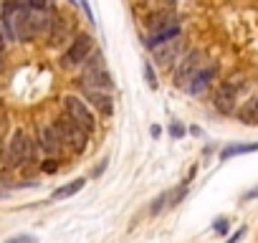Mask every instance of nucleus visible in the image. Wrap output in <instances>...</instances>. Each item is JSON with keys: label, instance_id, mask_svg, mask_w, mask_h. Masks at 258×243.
Here are the masks:
<instances>
[{"label": "nucleus", "instance_id": "obj_15", "mask_svg": "<svg viewBox=\"0 0 258 243\" xmlns=\"http://www.w3.org/2000/svg\"><path fill=\"white\" fill-rule=\"evenodd\" d=\"M142 71H145L147 86H150V89H157V74H155V69H152V64H150V61H145V64H142Z\"/></svg>", "mask_w": 258, "mask_h": 243}, {"label": "nucleus", "instance_id": "obj_25", "mask_svg": "<svg viewBox=\"0 0 258 243\" xmlns=\"http://www.w3.org/2000/svg\"><path fill=\"white\" fill-rule=\"evenodd\" d=\"M0 69H3V53H0Z\"/></svg>", "mask_w": 258, "mask_h": 243}, {"label": "nucleus", "instance_id": "obj_4", "mask_svg": "<svg viewBox=\"0 0 258 243\" xmlns=\"http://www.w3.org/2000/svg\"><path fill=\"white\" fill-rule=\"evenodd\" d=\"M91 51H94V38H91L89 33H79V36L74 38V43L69 46V51L61 56V64H63L66 69L79 66V64H84V61L91 56Z\"/></svg>", "mask_w": 258, "mask_h": 243}, {"label": "nucleus", "instance_id": "obj_14", "mask_svg": "<svg viewBox=\"0 0 258 243\" xmlns=\"http://www.w3.org/2000/svg\"><path fill=\"white\" fill-rule=\"evenodd\" d=\"M167 193V208H175L177 203H182V198L187 195V183H182V185H177V188H172V190H165Z\"/></svg>", "mask_w": 258, "mask_h": 243}, {"label": "nucleus", "instance_id": "obj_17", "mask_svg": "<svg viewBox=\"0 0 258 243\" xmlns=\"http://www.w3.org/2000/svg\"><path fill=\"white\" fill-rule=\"evenodd\" d=\"M170 135L175 140H180V137H185V127L180 125V122H172V125H170Z\"/></svg>", "mask_w": 258, "mask_h": 243}, {"label": "nucleus", "instance_id": "obj_18", "mask_svg": "<svg viewBox=\"0 0 258 243\" xmlns=\"http://www.w3.org/2000/svg\"><path fill=\"white\" fill-rule=\"evenodd\" d=\"M41 170H43V172H48V175H53V172L58 170V162H56L53 157H48V160H46V162L41 165Z\"/></svg>", "mask_w": 258, "mask_h": 243}, {"label": "nucleus", "instance_id": "obj_22", "mask_svg": "<svg viewBox=\"0 0 258 243\" xmlns=\"http://www.w3.org/2000/svg\"><path fill=\"white\" fill-rule=\"evenodd\" d=\"M243 235H245V228H238V230H235V233H233V235H230V238L225 240V243H238V240H240Z\"/></svg>", "mask_w": 258, "mask_h": 243}, {"label": "nucleus", "instance_id": "obj_27", "mask_svg": "<svg viewBox=\"0 0 258 243\" xmlns=\"http://www.w3.org/2000/svg\"><path fill=\"white\" fill-rule=\"evenodd\" d=\"M0 195H3V193H0Z\"/></svg>", "mask_w": 258, "mask_h": 243}, {"label": "nucleus", "instance_id": "obj_16", "mask_svg": "<svg viewBox=\"0 0 258 243\" xmlns=\"http://www.w3.org/2000/svg\"><path fill=\"white\" fill-rule=\"evenodd\" d=\"M6 243H38V238H36V235H31V233H18V235L6 238Z\"/></svg>", "mask_w": 258, "mask_h": 243}, {"label": "nucleus", "instance_id": "obj_19", "mask_svg": "<svg viewBox=\"0 0 258 243\" xmlns=\"http://www.w3.org/2000/svg\"><path fill=\"white\" fill-rule=\"evenodd\" d=\"M76 3L81 6V11H84L86 21H94V13H91V6H89V0H76Z\"/></svg>", "mask_w": 258, "mask_h": 243}, {"label": "nucleus", "instance_id": "obj_1", "mask_svg": "<svg viewBox=\"0 0 258 243\" xmlns=\"http://www.w3.org/2000/svg\"><path fill=\"white\" fill-rule=\"evenodd\" d=\"M33 160V142L23 130H16L8 142V165L11 167H26Z\"/></svg>", "mask_w": 258, "mask_h": 243}, {"label": "nucleus", "instance_id": "obj_24", "mask_svg": "<svg viewBox=\"0 0 258 243\" xmlns=\"http://www.w3.org/2000/svg\"><path fill=\"white\" fill-rule=\"evenodd\" d=\"M0 48H3V33H0Z\"/></svg>", "mask_w": 258, "mask_h": 243}, {"label": "nucleus", "instance_id": "obj_3", "mask_svg": "<svg viewBox=\"0 0 258 243\" xmlns=\"http://www.w3.org/2000/svg\"><path fill=\"white\" fill-rule=\"evenodd\" d=\"M56 125V130H58V135H61V142L63 145H69L74 152H84L86 150V142H89V132L86 130H81L76 122H71V119H58V122H53Z\"/></svg>", "mask_w": 258, "mask_h": 243}, {"label": "nucleus", "instance_id": "obj_9", "mask_svg": "<svg viewBox=\"0 0 258 243\" xmlns=\"http://www.w3.org/2000/svg\"><path fill=\"white\" fill-rule=\"evenodd\" d=\"M215 74H218V66H215V64H208V66H203V69L195 74V79L190 81L187 91H190L192 96H200V94H205V91H208V86H210V81L215 79Z\"/></svg>", "mask_w": 258, "mask_h": 243}, {"label": "nucleus", "instance_id": "obj_10", "mask_svg": "<svg viewBox=\"0 0 258 243\" xmlns=\"http://www.w3.org/2000/svg\"><path fill=\"white\" fill-rule=\"evenodd\" d=\"M235 96H238V86L233 81H225L215 94V109L223 111V114H230L233 106H235Z\"/></svg>", "mask_w": 258, "mask_h": 243}, {"label": "nucleus", "instance_id": "obj_11", "mask_svg": "<svg viewBox=\"0 0 258 243\" xmlns=\"http://www.w3.org/2000/svg\"><path fill=\"white\" fill-rule=\"evenodd\" d=\"M86 99L91 101V106L101 116H111L114 114V104H111V96L106 91H86Z\"/></svg>", "mask_w": 258, "mask_h": 243}, {"label": "nucleus", "instance_id": "obj_8", "mask_svg": "<svg viewBox=\"0 0 258 243\" xmlns=\"http://www.w3.org/2000/svg\"><path fill=\"white\" fill-rule=\"evenodd\" d=\"M38 145H41V150L46 152V155H56V152H61V147H63V142H61V135H58V130H56V125H43V127H38Z\"/></svg>", "mask_w": 258, "mask_h": 243}, {"label": "nucleus", "instance_id": "obj_5", "mask_svg": "<svg viewBox=\"0 0 258 243\" xmlns=\"http://www.w3.org/2000/svg\"><path fill=\"white\" fill-rule=\"evenodd\" d=\"M200 69H203V53H200V51H190V53L180 61V66H177V71H175V84L182 86V89H187L190 81L195 79V74H198Z\"/></svg>", "mask_w": 258, "mask_h": 243}, {"label": "nucleus", "instance_id": "obj_20", "mask_svg": "<svg viewBox=\"0 0 258 243\" xmlns=\"http://www.w3.org/2000/svg\"><path fill=\"white\" fill-rule=\"evenodd\" d=\"M213 228H215V233H220V235H223V233H228V220H225V218H218Z\"/></svg>", "mask_w": 258, "mask_h": 243}, {"label": "nucleus", "instance_id": "obj_21", "mask_svg": "<svg viewBox=\"0 0 258 243\" xmlns=\"http://www.w3.org/2000/svg\"><path fill=\"white\" fill-rule=\"evenodd\" d=\"M253 198H258V185H255V188H250V190H245L240 200H243V203H248V200H253Z\"/></svg>", "mask_w": 258, "mask_h": 243}, {"label": "nucleus", "instance_id": "obj_7", "mask_svg": "<svg viewBox=\"0 0 258 243\" xmlns=\"http://www.w3.org/2000/svg\"><path fill=\"white\" fill-rule=\"evenodd\" d=\"M182 51H185V41L177 36V38H172V41H167V43L157 46L152 53H155V61H157V66L167 69V66H172V64H177V61H180Z\"/></svg>", "mask_w": 258, "mask_h": 243}, {"label": "nucleus", "instance_id": "obj_12", "mask_svg": "<svg viewBox=\"0 0 258 243\" xmlns=\"http://www.w3.org/2000/svg\"><path fill=\"white\" fill-rule=\"evenodd\" d=\"M84 185H86V180H84V177H76V180H71V183H66V185L56 188V190L51 193V200H66V198L76 195Z\"/></svg>", "mask_w": 258, "mask_h": 243}, {"label": "nucleus", "instance_id": "obj_2", "mask_svg": "<svg viewBox=\"0 0 258 243\" xmlns=\"http://www.w3.org/2000/svg\"><path fill=\"white\" fill-rule=\"evenodd\" d=\"M63 106H66L69 119H71V122H76V125H79L81 130H86L89 135L96 130V116H94V111L89 109V104H86V101H81L79 96L69 94V96H63Z\"/></svg>", "mask_w": 258, "mask_h": 243}, {"label": "nucleus", "instance_id": "obj_23", "mask_svg": "<svg viewBox=\"0 0 258 243\" xmlns=\"http://www.w3.org/2000/svg\"><path fill=\"white\" fill-rule=\"evenodd\" d=\"M104 170H106V160H104V162H101V165H99V167H96V170H94V175H96V177H99V175H101V172H104Z\"/></svg>", "mask_w": 258, "mask_h": 243}, {"label": "nucleus", "instance_id": "obj_6", "mask_svg": "<svg viewBox=\"0 0 258 243\" xmlns=\"http://www.w3.org/2000/svg\"><path fill=\"white\" fill-rule=\"evenodd\" d=\"M177 36H180V23L172 21V18H165L162 23H157V26L152 28V33L147 36L145 46H147L150 51H155L157 46H162V43H167V41H172V38H177Z\"/></svg>", "mask_w": 258, "mask_h": 243}, {"label": "nucleus", "instance_id": "obj_13", "mask_svg": "<svg viewBox=\"0 0 258 243\" xmlns=\"http://www.w3.org/2000/svg\"><path fill=\"white\" fill-rule=\"evenodd\" d=\"M248 152H258V142H248V145H228L220 150V160H230L238 155H248Z\"/></svg>", "mask_w": 258, "mask_h": 243}, {"label": "nucleus", "instance_id": "obj_26", "mask_svg": "<svg viewBox=\"0 0 258 243\" xmlns=\"http://www.w3.org/2000/svg\"><path fill=\"white\" fill-rule=\"evenodd\" d=\"M69 3H76V0H69ZM76 6H79V3H76Z\"/></svg>", "mask_w": 258, "mask_h": 243}]
</instances>
